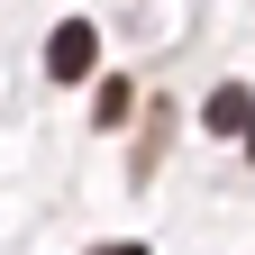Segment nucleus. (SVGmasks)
Instances as JSON below:
<instances>
[{
  "label": "nucleus",
  "mask_w": 255,
  "mask_h": 255,
  "mask_svg": "<svg viewBox=\"0 0 255 255\" xmlns=\"http://www.w3.org/2000/svg\"><path fill=\"white\" fill-rule=\"evenodd\" d=\"M246 155H255V128H246Z\"/></svg>",
  "instance_id": "nucleus-4"
},
{
  "label": "nucleus",
  "mask_w": 255,
  "mask_h": 255,
  "mask_svg": "<svg viewBox=\"0 0 255 255\" xmlns=\"http://www.w3.org/2000/svg\"><path fill=\"white\" fill-rule=\"evenodd\" d=\"M201 119H210V128H255V101L228 82V91H210V110H201Z\"/></svg>",
  "instance_id": "nucleus-2"
},
{
  "label": "nucleus",
  "mask_w": 255,
  "mask_h": 255,
  "mask_svg": "<svg viewBox=\"0 0 255 255\" xmlns=\"http://www.w3.org/2000/svg\"><path fill=\"white\" fill-rule=\"evenodd\" d=\"M91 64H101V37H91V18H64L46 37V73L55 82H91Z\"/></svg>",
  "instance_id": "nucleus-1"
},
{
  "label": "nucleus",
  "mask_w": 255,
  "mask_h": 255,
  "mask_svg": "<svg viewBox=\"0 0 255 255\" xmlns=\"http://www.w3.org/2000/svg\"><path fill=\"white\" fill-rule=\"evenodd\" d=\"M101 255H146V246H137V237H128V246H101Z\"/></svg>",
  "instance_id": "nucleus-3"
}]
</instances>
